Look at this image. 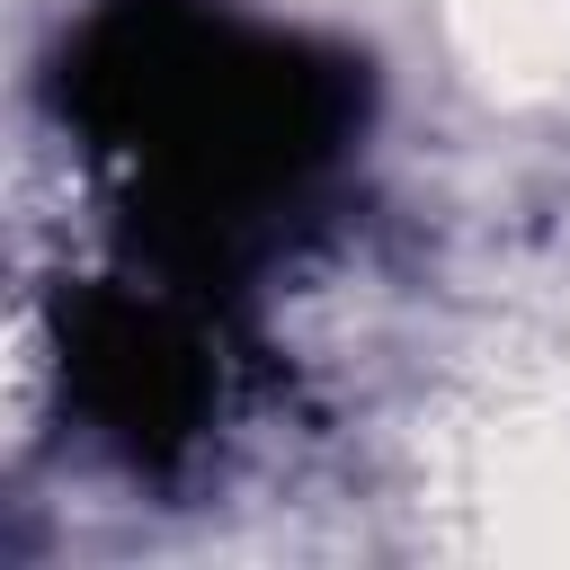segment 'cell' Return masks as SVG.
<instances>
[{
	"mask_svg": "<svg viewBox=\"0 0 570 570\" xmlns=\"http://www.w3.org/2000/svg\"><path fill=\"white\" fill-rule=\"evenodd\" d=\"M356 98L365 80L338 53L258 36L205 0H107L62 62V107L134 169V214L187 276L232 258L347 142Z\"/></svg>",
	"mask_w": 570,
	"mask_h": 570,
	"instance_id": "obj_1",
	"label": "cell"
},
{
	"mask_svg": "<svg viewBox=\"0 0 570 570\" xmlns=\"http://www.w3.org/2000/svg\"><path fill=\"white\" fill-rule=\"evenodd\" d=\"M62 356H71V401L134 463L187 454L205 436L214 401H223L214 321L196 303H178L169 285H98V294H80L71 321H62Z\"/></svg>",
	"mask_w": 570,
	"mask_h": 570,
	"instance_id": "obj_2",
	"label": "cell"
}]
</instances>
